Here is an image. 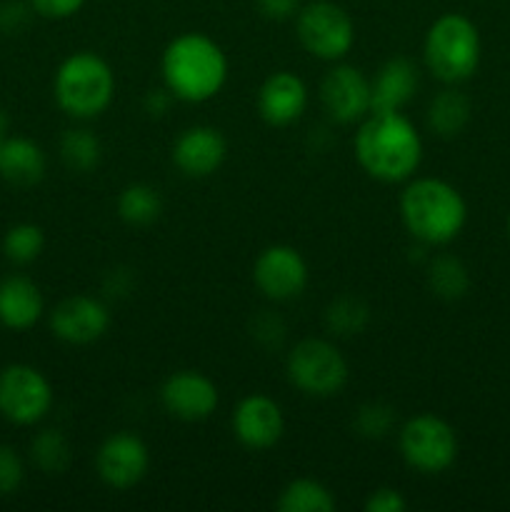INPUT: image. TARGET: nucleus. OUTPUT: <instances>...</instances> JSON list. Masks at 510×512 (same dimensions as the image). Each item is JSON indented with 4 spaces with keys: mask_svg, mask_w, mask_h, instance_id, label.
<instances>
[{
    "mask_svg": "<svg viewBox=\"0 0 510 512\" xmlns=\"http://www.w3.org/2000/svg\"><path fill=\"white\" fill-rule=\"evenodd\" d=\"M355 160L378 183H405L423 163V135L403 110H373L358 123Z\"/></svg>",
    "mask_w": 510,
    "mask_h": 512,
    "instance_id": "nucleus-1",
    "label": "nucleus"
},
{
    "mask_svg": "<svg viewBox=\"0 0 510 512\" xmlns=\"http://www.w3.org/2000/svg\"><path fill=\"white\" fill-rule=\"evenodd\" d=\"M228 55L210 35L188 30L165 45L160 55L163 85L183 103H208L228 83Z\"/></svg>",
    "mask_w": 510,
    "mask_h": 512,
    "instance_id": "nucleus-2",
    "label": "nucleus"
},
{
    "mask_svg": "<svg viewBox=\"0 0 510 512\" xmlns=\"http://www.w3.org/2000/svg\"><path fill=\"white\" fill-rule=\"evenodd\" d=\"M403 228L423 245H448L468 223V203L455 185L443 178H410L398 200Z\"/></svg>",
    "mask_w": 510,
    "mask_h": 512,
    "instance_id": "nucleus-3",
    "label": "nucleus"
},
{
    "mask_svg": "<svg viewBox=\"0 0 510 512\" xmlns=\"http://www.w3.org/2000/svg\"><path fill=\"white\" fill-rule=\"evenodd\" d=\"M53 98L68 118H98L115 98L113 68L93 50H75L55 70Z\"/></svg>",
    "mask_w": 510,
    "mask_h": 512,
    "instance_id": "nucleus-4",
    "label": "nucleus"
},
{
    "mask_svg": "<svg viewBox=\"0 0 510 512\" xmlns=\"http://www.w3.org/2000/svg\"><path fill=\"white\" fill-rule=\"evenodd\" d=\"M483 58L480 30L468 15L443 13L430 23L423 40V63L443 85L470 80Z\"/></svg>",
    "mask_w": 510,
    "mask_h": 512,
    "instance_id": "nucleus-5",
    "label": "nucleus"
},
{
    "mask_svg": "<svg viewBox=\"0 0 510 512\" xmlns=\"http://www.w3.org/2000/svg\"><path fill=\"white\" fill-rule=\"evenodd\" d=\"M285 375L298 393L308 398H333L348 385L350 368L335 343L325 338H303L285 358Z\"/></svg>",
    "mask_w": 510,
    "mask_h": 512,
    "instance_id": "nucleus-6",
    "label": "nucleus"
},
{
    "mask_svg": "<svg viewBox=\"0 0 510 512\" xmlns=\"http://www.w3.org/2000/svg\"><path fill=\"white\" fill-rule=\"evenodd\" d=\"M398 448L405 465L420 475H440L458 460V433L435 413H418L398 430Z\"/></svg>",
    "mask_w": 510,
    "mask_h": 512,
    "instance_id": "nucleus-7",
    "label": "nucleus"
},
{
    "mask_svg": "<svg viewBox=\"0 0 510 512\" xmlns=\"http://www.w3.org/2000/svg\"><path fill=\"white\" fill-rule=\"evenodd\" d=\"M295 35L308 55L323 63H338L353 50L355 23L343 5L333 0H313L300 5L295 15Z\"/></svg>",
    "mask_w": 510,
    "mask_h": 512,
    "instance_id": "nucleus-8",
    "label": "nucleus"
},
{
    "mask_svg": "<svg viewBox=\"0 0 510 512\" xmlns=\"http://www.w3.org/2000/svg\"><path fill=\"white\" fill-rule=\"evenodd\" d=\"M53 385L38 368L13 363L0 370V415L13 425H35L53 408Z\"/></svg>",
    "mask_w": 510,
    "mask_h": 512,
    "instance_id": "nucleus-9",
    "label": "nucleus"
},
{
    "mask_svg": "<svg viewBox=\"0 0 510 512\" xmlns=\"http://www.w3.org/2000/svg\"><path fill=\"white\" fill-rule=\"evenodd\" d=\"M310 270L303 253L293 245L275 243L258 253L253 263V283L260 295L273 303H290L308 288Z\"/></svg>",
    "mask_w": 510,
    "mask_h": 512,
    "instance_id": "nucleus-10",
    "label": "nucleus"
},
{
    "mask_svg": "<svg viewBox=\"0 0 510 512\" xmlns=\"http://www.w3.org/2000/svg\"><path fill=\"white\" fill-rule=\"evenodd\" d=\"M320 105L333 123H360L373 108L370 78L355 65L338 60L320 80Z\"/></svg>",
    "mask_w": 510,
    "mask_h": 512,
    "instance_id": "nucleus-11",
    "label": "nucleus"
},
{
    "mask_svg": "<svg viewBox=\"0 0 510 512\" xmlns=\"http://www.w3.org/2000/svg\"><path fill=\"white\" fill-rule=\"evenodd\" d=\"M150 470V450L140 435L130 430L108 435L95 453V473L110 490L135 488Z\"/></svg>",
    "mask_w": 510,
    "mask_h": 512,
    "instance_id": "nucleus-12",
    "label": "nucleus"
},
{
    "mask_svg": "<svg viewBox=\"0 0 510 512\" xmlns=\"http://www.w3.org/2000/svg\"><path fill=\"white\" fill-rule=\"evenodd\" d=\"M160 405L183 423H203L218 410L220 390L210 375L200 370H175L160 385Z\"/></svg>",
    "mask_w": 510,
    "mask_h": 512,
    "instance_id": "nucleus-13",
    "label": "nucleus"
},
{
    "mask_svg": "<svg viewBox=\"0 0 510 512\" xmlns=\"http://www.w3.org/2000/svg\"><path fill=\"white\" fill-rule=\"evenodd\" d=\"M50 333L65 345H90L110 328V308L95 295H68L48 315Z\"/></svg>",
    "mask_w": 510,
    "mask_h": 512,
    "instance_id": "nucleus-14",
    "label": "nucleus"
},
{
    "mask_svg": "<svg viewBox=\"0 0 510 512\" xmlns=\"http://www.w3.org/2000/svg\"><path fill=\"white\" fill-rule=\"evenodd\" d=\"M230 428L235 440L248 450H270L280 443L285 433L283 408L265 393H250L240 400L230 415Z\"/></svg>",
    "mask_w": 510,
    "mask_h": 512,
    "instance_id": "nucleus-15",
    "label": "nucleus"
},
{
    "mask_svg": "<svg viewBox=\"0 0 510 512\" xmlns=\"http://www.w3.org/2000/svg\"><path fill=\"white\" fill-rule=\"evenodd\" d=\"M170 158L185 178H210L223 168L228 158V140L213 125H190L175 138Z\"/></svg>",
    "mask_w": 510,
    "mask_h": 512,
    "instance_id": "nucleus-16",
    "label": "nucleus"
},
{
    "mask_svg": "<svg viewBox=\"0 0 510 512\" xmlns=\"http://www.w3.org/2000/svg\"><path fill=\"white\" fill-rule=\"evenodd\" d=\"M308 85L293 70H275L260 83L255 108L260 120L270 128H288L298 123L308 110Z\"/></svg>",
    "mask_w": 510,
    "mask_h": 512,
    "instance_id": "nucleus-17",
    "label": "nucleus"
},
{
    "mask_svg": "<svg viewBox=\"0 0 510 512\" xmlns=\"http://www.w3.org/2000/svg\"><path fill=\"white\" fill-rule=\"evenodd\" d=\"M420 85V70L405 55L385 60L378 73L370 78V93H373V110H403L415 98Z\"/></svg>",
    "mask_w": 510,
    "mask_h": 512,
    "instance_id": "nucleus-18",
    "label": "nucleus"
},
{
    "mask_svg": "<svg viewBox=\"0 0 510 512\" xmlns=\"http://www.w3.org/2000/svg\"><path fill=\"white\" fill-rule=\"evenodd\" d=\"M45 315V298L38 283L25 275L0 280V325L8 330H30Z\"/></svg>",
    "mask_w": 510,
    "mask_h": 512,
    "instance_id": "nucleus-19",
    "label": "nucleus"
},
{
    "mask_svg": "<svg viewBox=\"0 0 510 512\" xmlns=\"http://www.w3.org/2000/svg\"><path fill=\"white\" fill-rule=\"evenodd\" d=\"M48 158L35 140L15 135L5 138L0 148V175L18 188H33L45 178Z\"/></svg>",
    "mask_w": 510,
    "mask_h": 512,
    "instance_id": "nucleus-20",
    "label": "nucleus"
},
{
    "mask_svg": "<svg viewBox=\"0 0 510 512\" xmlns=\"http://www.w3.org/2000/svg\"><path fill=\"white\" fill-rule=\"evenodd\" d=\"M115 213L130 228H148L163 213V195L150 183H130L118 193Z\"/></svg>",
    "mask_w": 510,
    "mask_h": 512,
    "instance_id": "nucleus-21",
    "label": "nucleus"
},
{
    "mask_svg": "<svg viewBox=\"0 0 510 512\" xmlns=\"http://www.w3.org/2000/svg\"><path fill=\"white\" fill-rule=\"evenodd\" d=\"M470 123V100L453 85L440 90L428 105V128L440 138H455Z\"/></svg>",
    "mask_w": 510,
    "mask_h": 512,
    "instance_id": "nucleus-22",
    "label": "nucleus"
},
{
    "mask_svg": "<svg viewBox=\"0 0 510 512\" xmlns=\"http://www.w3.org/2000/svg\"><path fill=\"white\" fill-rule=\"evenodd\" d=\"M275 508L280 512H333L335 495L315 478H295L280 490Z\"/></svg>",
    "mask_w": 510,
    "mask_h": 512,
    "instance_id": "nucleus-23",
    "label": "nucleus"
},
{
    "mask_svg": "<svg viewBox=\"0 0 510 512\" xmlns=\"http://www.w3.org/2000/svg\"><path fill=\"white\" fill-rule=\"evenodd\" d=\"M60 160L73 173H93L103 158L100 138L88 128H68L60 138Z\"/></svg>",
    "mask_w": 510,
    "mask_h": 512,
    "instance_id": "nucleus-24",
    "label": "nucleus"
},
{
    "mask_svg": "<svg viewBox=\"0 0 510 512\" xmlns=\"http://www.w3.org/2000/svg\"><path fill=\"white\" fill-rule=\"evenodd\" d=\"M30 460H33L35 468L45 475L65 473V470L70 468V460H73L70 440L55 428L40 430V433L30 440Z\"/></svg>",
    "mask_w": 510,
    "mask_h": 512,
    "instance_id": "nucleus-25",
    "label": "nucleus"
},
{
    "mask_svg": "<svg viewBox=\"0 0 510 512\" xmlns=\"http://www.w3.org/2000/svg\"><path fill=\"white\" fill-rule=\"evenodd\" d=\"M370 323V308L358 295H338L325 308V328L340 338L360 335Z\"/></svg>",
    "mask_w": 510,
    "mask_h": 512,
    "instance_id": "nucleus-26",
    "label": "nucleus"
},
{
    "mask_svg": "<svg viewBox=\"0 0 510 512\" xmlns=\"http://www.w3.org/2000/svg\"><path fill=\"white\" fill-rule=\"evenodd\" d=\"M428 285L435 298L460 300L470 290L468 268L455 255H438L428 268Z\"/></svg>",
    "mask_w": 510,
    "mask_h": 512,
    "instance_id": "nucleus-27",
    "label": "nucleus"
},
{
    "mask_svg": "<svg viewBox=\"0 0 510 512\" xmlns=\"http://www.w3.org/2000/svg\"><path fill=\"white\" fill-rule=\"evenodd\" d=\"M45 248V233L35 223H18L5 233L3 253L10 263L30 265L40 258Z\"/></svg>",
    "mask_w": 510,
    "mask_h": 512,
    "instance_id": "nucleus-28",
    "label": "nucleus"
},
{
    "mask_svg": "<svg viewBox=\"0 0 510 512\" xmlns=\"http://www.w3.org/2000/svg\"><path fill=\"white\" fill-rule=\"evenodd\" d=\"M395 408H390L388 403H380V400H370L358 408L353 418V428L360 438L368 440H383L393 433L395 428Z\"/></svg>",
    "mask_w": 510,
    "mask_h": 512,
    "instance_id": "nucleus-29",
    "label": "nucleus"
},
{
    "mask_svg": "<svg viewBox=\"0 0 510 512\" xmlns=\"http://www.w3.org/2000/svg\"><path fill=\"white\" fill-rule=\"evenodd\" d=\"M25 480V463L18 450L0 443V495H13Z\"/></svg>",
    "mask_w": 510,
    "mask_h": 512,
    "instance_id": "nucleus-30",
    "label": "nucleus"
},
{
    "mask_svg": "<svg viewBox=\"0 0 510 512\" xmlns=\"http://www.w3.org/2000/svg\"><path fill=\"white\" fill-rule=\"evenodd\" d=\"M28 5L45 20H68L83 10L85 0H28Z\"/></svg>",
    "mask_w": 510,
    "mask_h": 512,
    "instance_id": "nucleus-31",
    "label": "nucleus"
},
{
    "mask_svg": "<svg viewBox=\"0 0 510 512\" xmlns=\"http://www.w3.org/2000/svg\"><path fill=\"white\" fill-rule=\"evenodd\" d=\"M365 510L368 512H405L408 510V500L400 493L398 488H390V485H383V488H375L373 493H368L365 498Z\"/></svg>",
    "mask_w": 510,
    "mask_h": 512,
    "instance_id": "nucleus-32",
    "label": "nucleus"
},
{
    "mask_svg": "<svg viewBox=\"0 0 510 512\" xmlns=\"http://www.w3.org/2000/svg\"><path fill=\"white\" fill-rule=\"evenodd\" d=\"M300 5H303L300 0H255V10H258L265 20H275V23L295 20Z\"/></svg>",
    "mask_w": 510,
    "mask_h": 512,
    "instance_id": "nucleus-33",
    "label": "nucleus"
},
{
    "mask_svg": "<svg viewBox=\"0 0 510 512\" xmlns=\"http://www.w3.org/2000/svg\"><path fill=\"white\" fill-rule=\"evenodd\" d=\"M25 13H28V10L18 3L3 5V8H0V30H5V33H15V30L23 25Z\"/></svg>",
    "mask_w": 510,
    "mask_h": 512,
    "instance_id": "nucleus-34",
    "label": "nucleus"
},
{
    "mask_svg": "<svg viewBox=\"0 0 510 512\" xmlns=\"http://www.w3.org/2000/svg\"><path fill=\"white\" fill-rule=\"evenodd\" d=\"M170 100H175V98H173V93H170L168 88L150 90L148 100H145V108H148L150 115H163L165 110H168Z\"/></svg>",
    "mask_w": 510,
    "mask_h": 512,
    "instance_id": "nucleus-35",
    "label": "nucleus"
},
{
    "mask_svg": "<svg viewBox=\"0 0 510 512\" xmlns=\"http://www.w3.org/2000/svg\"><path fill=\"white\" fill-rule=\"evenodd\" d=\"M3 140H5V138H3V130H0V148H3Z\"/></svg>",
    "mask_w": 510,
    "mask_h": 512,
    "instance_id": "nucleus-36",
    "label": "nucleus"
},
{
    "mask_svg": "<svg viewBox=\"0 0 510 512\" xmlns=\"http://www.w3.org/2000/svg\"><path fill=\"white\" fill-rule=\"evenodd\" d=\"M508 238H510V215H508Z\"/></svg>",
    "mask_w": 510,
    "mask_h": 512,
    "instance_id": "nucleus-37",
    "label": "nucleus"
}]
</instances>
